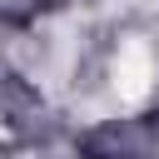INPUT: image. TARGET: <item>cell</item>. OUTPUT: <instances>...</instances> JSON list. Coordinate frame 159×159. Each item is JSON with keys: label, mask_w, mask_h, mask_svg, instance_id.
Instances as JSON below:
<instances>
[{"label": "cell", "mask_w": 159, "mask_h": 159, "mask_svg": "<svg viewBox=\"0 0 159 159\" xmlns=\"http://www.w3.org/2000/svg\"><path fill=\"white\" fill-rule=\"evenodd\" d=\"M119 84H124L129 99L144 94V84H149V55H144V45H129V50L119 55Z\"/></svg>", "instance_id": "obj_1"}]
</instances>
